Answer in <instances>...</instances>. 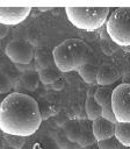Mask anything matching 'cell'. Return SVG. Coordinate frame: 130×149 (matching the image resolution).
Segmentation results:
<instances>
[{
  "instance_id": "6da1fadb",
  "label": "cell",
  "mask_w": 130,
  "mask_h": 149,
  "mask_svg": "<svg viewBox=\"0 0 130 149\" xmlns=\"http://www.w3.org/2000/svg\"><path fill=\"white\" fill-rule=\"evenodd\" d=\"M37 101L28 94L13 92L7 94L0 105V130L7 135L30 136L42 123Z\"/></svg>"
},
{
  "instance_id": "7a4b0ae2",
  "label": "cell",
  "mask_w": 130,
  "mask_h": 149,
  "mask_svg": "<svg viewBox=\"0 0 130 149\" xmlns=\"http://www.w3.org/2000/svg\"><path fill=\"white\" fill-rule=\"evenodd\" d=\"M88 45L80 38H67L52 50L53 63L60 72L78 71L87 62Z\"/></svg>"
},
{
  "instance_id": "3957f363",
  "label": "cell",
  "mask_w": 130,
  "mask_h": 149,
  "mask_svg": "<svg viewBox=\"0 0 130 149\" xmlns=\"http://www.w3.org/2000/svg\"><path fill=\"white\" fill-rule=\"evenodd\" d=\"M109 7H65L70 22L78 29L94 31L100 29L108 20Z\"/></svg>"
},
{
  "instance_id": "277c9868",
  "label": "cell",
  "mask_w": 130,
  "mask_h": 149,
  "mask_svg": "<svg viewBox=\"0 0 130 149\" xmlns=\"http://www.w3.org/2000/svg\"><path fill=\"white\" fill-rule=\"evenodd\" d=\"M106 31L116 45L130 47V7L113 10L106 22Z\"/></svg>"
},
{
  "instance_id": "5b68a950",
  "label": "cell",
  "mask_w": 130,
  "mask_h": 149,
  "mask_svg": "<svg viewBox=\"0 0 130 149\" xmlns=\"http://www.w3.org/2000/svg\"><path fill=\"white\" fill-rule=\"evenodd\" d=\"M111 108L117 122L130 123V83H123L113 90Z\"/></svg>"
},
{
  "instance_id": "8992f818",
  "label": "cell",
  "mask_w": 130,
  "mask_h": 149,
  "mask_svg": "<svg viewBox=\"0 0 130 149\" xmlns=\"http://www.w3.org/2000/svg\"><path fill=\"white\" fill-rule=\"evenodd\" d=\"M7 57L15 64H29L34 56V45L28 40L15 38L7 43L5 48Z\"/></svg>"
},
{
  "instance_id": "52a82bcc",
  "label": "cell",
  "mask_w": 130,
  "mask_h": 149,
  "mask_svg": "<svg viewBox=\"0 0 130 149\" xmlns=\"http://www.w3.org/2000/svg\"><path fill=\"white\" fill-rule=\"evenodd\" d=\"M30 12L31 7H0V24H19L29 16Z\"/></svg>"
},
{
  "instance_id": "ba28073f",
  "label": "cell",
  "mask_w": 130,
  "mask_h": 149,
  "mask_svg": "<svg viewBox=\"0 0 130 149\" xmlns=\"http://www.w3.org/2000/svg\"><path fill=\"white\" fill-rule=\"evenodd\" d=\"M113 90L114 88H111L109 86H99L95 90L93 97L96 100V102L102 107V115L101 116L116 123L117 121L115 119V115H114V112H113V108H111Z\"/></svg>"
},
{
  "instance_id": "9c48e42d",
  "label": "cell",
  "mask_w": 130,
  "mask_h": 149,
  "mask_svg": "<svg viewBox=\"0 0 130 149\" xmlns=\"http://www.w3.org/2000/svg\"><path fill=\"white\" fill-rule=\"evenodd\" d=\"M92 132L96 142L109 139L111 136H115V122L99 116L92 121Z\"/></svg>"
},
{
  "instance_id": "30bf717a",
  "label": "cell",
  "mask_w": 130,
  "mask_h": 149,
  "mask_svg": "<svg viewBox=\"0 0 130 149\" xmlns=\"http://www.w3.org/2000/svg\"><path fill=\"white\" fill-rule=\"evenodd\" d=\"M121 78L120 71L111 64H102L98 69L96 74V85L99 86H109L117 81Z\"/></svg>"
},
{
  "instance_id": "8fae6325",
  "label": "cell",
  "mask_w": 130,
  "mask_h": 149,
  "mask_svg": "<svg viewBox=\"0 0 130 149\" xmlns=\"http://www.w3.org/2000/svg\"><path fill=\"white\" fill-rule=\"evenodd\" d=\"M98 69L99 66L91 63V62H86L84 63L79 69V76L84 79V81H86L87 84H92V85H96V74H98Z\"/></svg>"
},
{
  "instance_id": "7c38bea8",
  "label": "cell",
  "mask_w": 130,
  "mask_h": 149,
  "mask_svg": "<svg viewBox=\"0 0 130 149\" xmlns=\"http://www.w3.org/2000/svg\"><path fill=\"white\" fill-rule=\"evenodd\" d=\"M36 71L38 72L39 80L44 85H51L62 77V72L56 68V65L48 66V68H44V69H39V70H36Z\"/></svg>"
},
{
  "instance_id": "4fadbf2b",
  "label": "cell",
  "mask_w": 130,
  "mask_h": 149,
  "mask_svg": "<svg viewBox=\"0 0 130 149\" xmlns=\"http://www.w3.org/2000/svg\"><path fill=\"white\" fill-rule=\"evenodd\" d=\"M115 137L123 147H130V123L116 122L115 123Z\"/></svg>"
},
{
  "instance_id": "5bb4252c",
  "label": "cell",
  "mask_w": 130,
  "mask_h": 149,
  "mask_svg": "<svg viewBox=\"0 0 130 149\" xmlns=\"http://www.w3.org/2000/svg\"><path fill=\"white\" fill-rule=\"evenodd\" d=\"M85 112H86L87 118L91 121H93L96 118L102 115V107L96 102L93 94H88V97L85 101Z\"/></svg>"
},
{
  "instance_id": "9a60e30c",
  "label": "cell",
  "mask_w": 130,
  "mask_h": 149,
  "mask_svg": "<svg viewBox=\"0 0 130 149\" xmlns=\"http://www.w3.org/2000/svg\"><path fill=\"white\" fill-rule=\"evenodd\" d=\"M80 132H81V125L77 120H68L64 125V135L72 142H77L80 137Z\"/></svg>"
},
{
  "instance_id": "2e32d148",
  "label": "cell",
  "mask_w": 130,
  "mask_h": 149,
  "mask_svg": "<svg viewBox=\"0 0 130 149\" xmlns=\"http://www.w3.org/2000/svg\"><path fill=\"white\" fill-rule=\"evenodd\" d=\"M38 80H39V77H38V72L36 70L29 69V70L24 71L21 76V83L29 91H35L37 88Z\"/></svg>"
},
{
  "instance_id": "e0dca14e",
  "label": "cell",
  "mask_w": 130,
  "mask_h": 149,
  "mask_svg": "<svg viewBox=\"0 0 130 149\" xmlns=\"http://www.w3.org/2000/svg\"><path fill=\"white\" fill-rule=\"evenodd\" d=\"M35 59H36V63H35L36 64V70L55 65L52 54H50L45 49H38L35 52Z\"/></svg>"
},
{
  "instance_id": "ac0fdd59",
  "label": "cell",
  "mask_w": 130,
  "mask_h": 149,
  "mask_svg": "<svg viewBox=\"0 0 130 149\" xmlns=\"http://www.w3.org/2000/svg\"><path fill=\"white\" fill-rule=\"evenodd\" d=\"M93 143H96V140L92 132V123L87 125L86 121H84V123L81 125V132H80V137L78 140V144L80 147H86Z\"/></svg>"
},
{
  "instance_id": "d6986e66",
  "label": "cell",
  "mask_w": 130,
  "mask_h": 149,
  "mask_svg": "<svg viewBox=\"0 0 130 149\" xmlns=\"http://www.w3.org/2000/svg\"><path fill=\"white\" fill-rule=\"evenodd\" d=\"M96 143H98V147L100 149H123V146L120 143V141L115 136L98 141Z\"/></svg>"
},
{
  "instance_id": "ffe728a7",
  "label": "cell",
  "mask_w": 130,
  "mask_h": 149,
  "mask_svg": "<svg viewBox=\"0 0 130 149\" xmlns=\"http://www.w3.org/2000/svg\"><path fill=\"white\" fill-rule=\"evenodd\" d=\"M56 142L58 143V146H59L60 149H79V148H80V146H79L77 142L70 141V140L64 135V133H60V134L57 135Z\"/></svg>"
},
{
  "instance_id": "44dd1931",
  "label": "cell",
  "mask_w": 130,
  "mask_h": 149,
  "mask_svg": "<svg viewBox=\"0 0 130 149\" xmlns=\"http://www.w3.org/2000/svg\"><path fill=\"white\" fill-rule=\"evenodd\" d=\"M13 85L10 79L2 72H0V94L2 93H8L12 90Z\"/></svg>"
},
{
  "instance_id": "7402d4cb",
  "label": "cell",
  "mask_w": 130,
  "mask_h": 149,
  "mask_svg": "<svg viewBox=\"0 0 130 149\" xmlns=\"http://www.w3.org/2000/svg\"><path fill=\"white\" fill-rule=\"evenodd\" d=\"M7 141H8L9 146L14 147L15 149H20L24 143L23 136H17V135H7Z\"/></svg>"
},
{
  "instance_id": "603a6c76",
  "label": "cell",
  "mask_w": 130,
  "mask_h": 149,
  "mask_svg": "<svg viewBox=\"0 0 130 149\" xmlns=\"http://www.w3.org/2000/svg\"><path fill=\"white\" fill-rule=\"evenodd\" d=\"M64 85H65V80H64L63 77H60L58 80H56L53 84H51V86H52L53 90H62L64 87Z\"/></svg>"
},
{
  "instance_id": "cb8c5ba5",
  "label": "cell",
  "mask_w": 130,
  "mask_h": 149,
  "mask_svg": "<svg viewBox=\"0 0 130 149\" xmlns=\"http://www.w3.org/2000/svg\"><path fill=\"white\" fill-rule=\"evenodd\" d=\"M7 33H8L7 27H6L5 24H0V38L5 37V36L7 35Z\"/></svg>"
},
{
  "instance_id": "d4e9b609",
  "label": "cell",
  "mask_w": 130,
  "mask_h": 149,
  "mask_svg": "<svg viewBox=\"0 0 130 149\" xmlns=\"http://www.w3.org/2000/svg\"><path fill=\"white\" fill-rule=\"evenodd\" d=\"M79 149H100V148L98 147V143H93V144H89L86 147H80Z\"/></svg>"
},
{
  "instance_id": "484cf974",
  "label": "cell",
  "mask_w": 130,
  "mask_h": 149,
  "mask_svg": "<svg viewBox=\"0 0 130 149\" xmlns=\"http://www.w3.org/2000/svg\"><path fill=\"white\" fill-rule=\"evenodd\" d=\"M38 9H41L42 12H45V10H48V9H50V8H48V7H46V8H43V7H39Z\"/></svg>"
},
{
  "instance_id": "4316f807",
  "label": "cell",
  "mask_w": 130,
  "mask_h": 149,
  "mask_svg": "<svg viewBox=\"0 0 130 149\" xmlns=\"http://www.w3.org/2000/svg\"><path fill=\"white\" fill-rule=\"evenodd\" d=\"M124 49V51H127V52H130V47H125V48H123Z\"/></svg>"
},
{
  "instance_id": "83f0119b",
  "label": "cell",
  "mask_w": 130,
  "mask_h": 149,
  "mask_svg": "<svg viewBox=\"0 0 130 149\" xmlns=\"http://www.w3.org/2000/svg\"><path fill=\"white\" fill-rule=\"evenodd\" d=\"M0 105H1V101H0Z\"/></svg>"
}]
</instances>
